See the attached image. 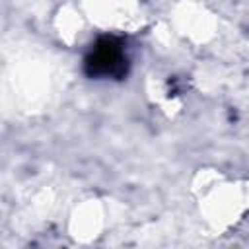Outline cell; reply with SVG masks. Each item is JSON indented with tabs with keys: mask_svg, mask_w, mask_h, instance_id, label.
<instances>
[{
	"mask_svg": "<svg viewBox=\"0 0 249 249\" xmlns=\"http://www.w3.org/2000/svg\"><path fill=\"white\" fill-rule=\"evenodd\" d=\"M84 72L97 80H123L128 72L126 45L121 37H99L84 58Z\"/></svg>",
	"mask_w": 249,
	"mask_h": 249,
	"instance_id": "6da1fadb",
	"label": "cell"
}]
</instances>
